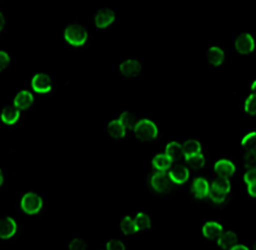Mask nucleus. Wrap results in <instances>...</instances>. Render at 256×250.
Masks as SVG:
<instances>
[{
    "label": "nucleus",
    "instance_id": "nucleus-1",
    "mask_svg": "<svg viewBox=\"0 0 256 250\" xmlns=\"http://www.w3.org/2000/svg\"><path fill=\"white\" fill-rule=\"evenodd\" d=\"M133 133L135 137L142 142H152L158 137L160 129L154 120L149 118L140 119L138 124L135 125Z\"/></svg>",
    "mask_w": 256,
    "mask_h": 250
},
{
    "label": "nucleus",
    "instance_id": "nucleus-2",
    "mask_svg": "<svg viewBox=\"0 0 256 250\" xmlns=\"http://www.w3.org/2000/svg\"><path fill=\"white\" fill-rule=\"evenodd\" d=\"M64 39L70 46L81 48L88 40V32L86 28L80 23H70L64 30Z\"/></svg>",
    "mask_w": 256,
    "mask_h": 250
},
{
    "label": "nucleus",
    "instance_id": "nucleus-3",
    "mask_svg": "<svg viewBox=\"0 0 256 250\" xmlns=\"http://www.w3.org/2000/svg\"><path fill=\"white\" fill-rule=\"evenodd\" d=\"M255 39L249 32H242L234 39V49L240 55H251L255 51Z\"/></svg>",
    "mask_w": 256,
    "mask_h": 250
},
{
    "label": "nucleus",
    "instance_id": "nucleus-4",
    "mask_svg": "<svg viewBox=\"0 0 256 250\" xmlns=\"http://www.w3.org/2000/svg\"><path fill=\"white\" fill-rule=\"evenodd\" d=\"M42 208V200L34 192L26 193L20 200V209L24 214L36 215Z\"/></svg>",
    "mask_w": 256,
    "mask_h": 250
},
{
    "label": "nucleus",
    "instance_id": "nucleus-5",
    "mask_svg": "<svg viewBox=\"0 0 256 250\" xmlns=\"http://www.w3.org/2000/svg\"><path fill=\"white\" fill-rule=\"evenodd\" d=\"M149 185L153 192L158 194H165L172 188V183L167 172H154L150 177Z\"/></svg>",
    "mask_w": 256,
    "mask_h": 250
},
{
    "label": "nucleus",
    "instance_id": "nucleus-6",
    "mask_svg": "<svg viewBox=\"0 0 256 250\" xmlns=\"http://www.w3.org/2000/svg\"><path fill=\"white\" fill-rule=\"evenodd\" d=\"M210 182L204 176L194 177L190 183V193L194 200L203 201L208 197Z\"/></svg>",
    "mask_w": 256,
    "mask_h": 250
},
{
    "label": "nucleus",
    "instance_id": "nucleus-7",
    "mask_svg": "<svg viewBox=\"0 0 256 250\" xmlns=\"http://www.w3.org/2000/svg\"><path fill=\"white\" fill-rule=\"evenodd\" d=\"M168 176L172 180V185L176 186H184L190 180L192 171L186 165H178L174 166L168 172Z\"/></svg>",
    "mask_w": 256,
    "mask_h": 250
},
{
    "label": "nucleus",
    "instance_id": "nucleus-8",
    "mask_svg": "<svg viewBox=\"0 0 256 250\" xmlns=\"http://www.w3.org/2000/svg\"><path fill=\"white\" fill-rule=\"evenodd\" d=\"M31 88L38 94H47L52 90L54 82L50 75L44 72L34 74L31 79Z\"/></svg>",
    "mask_w": 256,
    "mask_h": 250
},
{
    "label": "nucleus",
    "instance_id": "nucleus-9",
    "mask_svg": "<svg viewBox=\"0 0 256 250\" xmlns=\"http://www.w3.org/2000/svg\"><path fill=\"white\" fill-rule=\"evenodd\" d=\"M212 170L217 177L231 179L235 176L237 168L233 160L228 158H219L212 165Z\"/></svg>",
    "mask_w": 256,
    "mask_h": 250
},
{
    "label": "nucleus",
    "instance_id": "nucleus-10",
    "mask_svg": "<svg viewBox=\"0 0 256 250\" xmlns=\"http://www.w3.org/2000/svg\"><path fill=\"white\" fill-rule=\"evenodd\" d=\"M116 20V13L110 7H104L96 13L94 22L98 29H108Z\"/></svg>",
    "mask_w": 256,
    "mask_h": 250
},
{
    "label": "nucleus",
    "instance_id": "nucleus-11",
    "mask_svg": "<svg viewBox=\"0 0 256 250\" xmlns=\"http://www.w3.org/2000/svg\"><path fill=\"white\" fill-rule=\"evenodd\" d=\"M224 231V226L217 221H208L203 224L201 228V234L203 238L210 241H217V239L222 235Z\"/></svg>",
    "mask_w": 256,
    "mask_h": 250
},
{
    "label": "nucleus",
    "instance_id": "nucleus-12",
    "mask_svg": "<svg viewBox=\"0 0 256 250\" xmlns=\"http://www.w3.org/2000/svg\"><path fill=\"white\" fill-rule=\"evenodd\" d=\"M17 232V223L16 221L8 217L0 219V239L10 240L12 239Z\"/></svg>",
    "mask_w": 256,
    "mask_h": 250
},
{
    "label": "nucleus",
    "instance_id": "nucleus-13",
    "mask_svg": "<svg viewBox=\"0 0 256 250\" xmlns=\"http://www.w3.org/2000/svg\"><path fill=\"white\" fill-rule=\"evenodd\" d=\"M142 63L138 59L135 58H128L122 62L119 65V71L124 76L132 77L138 75L142 72Z\"/></svg>",
    "mask_w": 256,
    "mask_h": 250
},
{
    "label": "nucleus",
    "instance_id": "nucleus-14",
    "mask_svg": "<svg viewBox=\"0 0 256 250\" xmlns=\"http://www.w3.org/2000/svg\"><path fill=\"white\" fill-rule=\"evenodd\" d=\"M174 159L166 153H158L151 161V167L156 172H167L174 167Z\"/></svg>",
    "mask_w": 256,
    "mask_h": 250
},
{
    "label": "nucleus",
    "instance_id": "nucleus-15",
    "mask_svg": "<svg viewBox=\"0 0 256 250\" xmlns=\"http://www.w3.org/2000/svg\"><path fill=\"white\" fill-rule=\"evenodd\" d=\"M226 51L220 48L219 46H210V49L208 50V55H206V59L208 63L210 64V66L218 68L220 66H222L224 64L226 61Z\"/></svg>",
    "mask_w": 256,
    "mask_h": 250
},
{
    "label": "nucleus",
    "instance_id": "nucleus-16",
    "mask_svg": "<svg viewBox=\"0 0 256 250\" xmlns=\"http://www.w3.org/2000/svg\"><path fill=\"white\" fill-rule=\"evenodd\" d=\"M33 102V94L29 90H22L14 98V106L20 110H27L32 106Z\"/></svg>",
    "mask_w": 256,
    "mask_h": 250
},
{
    "label": "nucleus",
    "instance_id": "nucleus-17",
    "mask_svg": "<svg viewBox=\"0 0 256 250\" xmlns=\"http://www.w3.org/2000/svg\"><path fill=\"white\" fill-rule=\"evenodd\" d=\"M2 121L6 125H15L20 119V110L17 109L15 106H6L2 110Z\"/></svg>",
    "mask_w": 256,
    "mask_h": 250
},
{
    "label": "nucleus",
    "instance_id": "nucleus-18",
    "mask_svg": "<svg viewBox=\"0 0 256 250\" xmlns=\"http://www.w3.org/2000/svg\"><path fill=\"white\" fill-rule=\"evenodd\" d=\"M217 245L221 248V249H226L228 250L231 247H233L234 245H236L238 243V237L237 234L234 230H226L224 231L222 235H221L217 241H216Z\"/></svg>",
    "mask_w": 256,
    "mask_h": 250
},
{
    "label": "nucleus",
    "instance_id": "nucleus-19",
    "mask_svg": "<svg viewBox=\"0 0 256 250\" xmlns=\"http://www.w3.org/2000/svg\"><path fill=\"white\" fill-rule=\"evenodd\" d=\"M183 158L184 160L190 158L194 155L202 153V143L198 139H187L182 143Z\"/></svg>",
    "mask_w": 256,
    "mask_h": 250
},
{
    "label": "nucleus",
    "instance_id": "nucleus-20",
    "mask_svg": "<svg viewBox=\"0 0 256 250\" xmlns=\"http://www.w3.org/2000/svg\"><path fill=\"white\" fill-rule=\"evenodd\" d=\"M106 131L110 137H112L115 140L122 139L126 134V129L119 119H115L112 120V121H110Z\"/></svg>",
    "mask_w": 256,
    "mask_h": 250
},
{
    "label": "nucleus",
    "instance_id": "nucleus-21",
    "mask_svg": "<svg viewBox=\"0 0 256 250\" xmlns=\"http://www.w3.org/2000/svg\"><path fill=\"white\" fill-rule=\"evenodd\" d=\"M186 166L194 171H200L206 166V157L202 153L185 159Z\"/></svg>",
    "mask_w": 256,
    "mask_h": 250
},
{
    "label": "nucleus",
    "instance_id": "nucleus-22",
    "mask_svg": "<svg viewBox=\"0 0 256 250\" xmlns=\"http://www.w3.org/2000/svg\"><path fill=\"white\" fill-rule=\"evenodd\" d=\"M228 194L222 192L221 190H219L216 187L210 185V193H208V198L212 204H214L216 206L224 205L228 200Z\"/></svg>",
    "mask_w": 256,
    "mask_h": 250
},
{
    "label": "nucleus",
    "instance_id": "nucleus-23",
    "mask_svg": "<svg viewBox=\"0 0 256 250\" xmlns=\"http://www.w3.org/2000/svg\"><path fill=\"white\" fill-rule=\"evenodd\" d=\"M134 221H135L136 228H138V232L147 231L152 226V221H151L150 217L144 212H138V214H136Z\"/></svg>",
    "mask_w": 256,
    "mask_h": 250
},
{
    "label": "nucleus",
    "instance_id": "nucleus-24",
    "mask_svg": "<svg viewBox=\"0 0 256 250\" xmlns=\"http://www.w3.org/2000/svg\"><path fill=\"white\" fill-rule=\"evenodd\" d=\"M165 153L169 155L174 160L178 159V157H183V148H182V143L178 141L172 140L169 141L166 146H165Z\"/></svg>",
    "mask_w": 256,
    "mask_h": 250
},
{
    "label": "nucleus",
    "instance_id": "nucleus-25",
    "mask_svg": "<svg viewBox=\"0 0 256 250\" xmlns=\"http://www.w3.org/2000/svg\"><path fill=\"white\" fill-rule=\"evenodd\" d=\"M244 111L250 118H256V93L251 92L244 101Z\"/></svg>",
    "mask_w": 256,
    "mask_h": 250
},
{
    "label": "nucleus",
    "instance_id": "nucleus-26",
    "mask_svg": "<svg viewBox=\"0 0 256 250\" xmlns=\"http://www.w3.org/2000/svg\"><path fill=\"white\" fill-rule=\"evenodd\" d=\"M120 230L126 236H133L138 234V228H136V224L133 218L131 217H124L120 223Z\"/></svg>",
    "mask_w": 256,
    "mask_h": 250
},
{
    "label": "nucleus",
    "instance_id": "nucleus-27",
    "mask_svg": "<svg viewBox=\"0 0 256 250\" xmlns=\"http://www.w3.org/2000/svg\"><path fill=\"white\" fill-rule=\"evenodd\" d=\"M118 119L120 120L126 131L128 129H129V131H133L135 125L138 122V117H136L134 114L130 113V111H124V113L119 116Z\"/></svg>",
    "mask_w": 256,
    "mask_h": 250
},
{
    "label": "nucleus",
    "instance_id": "nucleus-28",
    "mask_svg": "<svg viewBox=\"0 0 256 250\" xmlns=\"http://www.w3.org/2000/svg\"><path fill=\"white\" fill-rule=\"evenodd\" d=\"M210 185L216 187L217 189L221 190V191L230 194L232 191V183H231V179L228 178H222V177H215L214 179L210 182Z\"/></svg>",
    "mask_w": 256,
    "mask_h": 250
},
{
    "label": "nucleus",
    "instance_id": "nucleus-29",
    "mask_svg": "<svg viewBox=\"0 0 256 250\" xmlns=\"http://www.w3.org/2000/svg\"><path fill=\"white\" fill-rule=\"evenodd\" d=\"M242 161L246 169H256V146L249 150H244Z\"/></svg>",
    "mask_w": 256,
    "mask_h": 250
},
{
    "label": "nucleus",
    "instance_id": "nucleus-30",
    "mask_svg": "<svg viewBox=\"0 0 256 250\" xmlns=\"http://www.w3.org/2000/svg\"><path fill=\"white\" fill-rule=\"evenodd\" d=\"M240 145L244 150H249L256 146V131L246 133L240 140Z\"/></svg>",
    "mask_w": 256,
    "mask_h": 250
},
{
    "label": "nucleus",
    "instance_id": "nucleus-31",
    "mask_svg": "<svg viewBox=\"0 0 256 250\" xmlns=\"http://www.w3.org/2000/svg\"><path fill=\"white\" fill-rule=\"evenodd\" d=\"M242 178L246 186L256 183V169H246L244 171Z\"/></svg>",
    "mask_w": 256,
    "mask_h": 250
},
{
    "label": "nucleus",
    "instance_id": "nucleus-32",
    "mask_svg": "<svg viewBox=\"0 0 256 250\" xmlns=\"http://www.w3.org/2000/svg\"><path fill=\"white\" fill-rule=\"evenodd\" d=\"M11 64V56L4 50H0V72L4 71Z\"/></svg>",
    "mask_w": 256,
    "mask_h": 250
},
{
    "label": "nucleus",
    "instance_id": "nucleus-33",
    "mask_svg": "<svg viewBox=\"0 0 256 250\" xmlns=\"http://www.w3.org/2000/svg\"><path fill=\"white\" fill-rule=\"evenodd\" d=\"M106 250H126V246L119 239H112L106 244Z\"/></svg>",
    "mask_w": 256,
    "mask_h": 250
},
{
    "label": "nucleus",
    "instance_id": "nucleus-34",
    "mask_svg": "<svg viewBox=\"0 0 256 250\" xmlns=\"http://www.w3.org/2000/svg\"><path fill=\"white\" fill-rule=\"evenodd\" d=\"M70 250H88L86 243L84 242L82 239H74L72 240L70 246H68Z\"/></svg>",
    "mask_w": 256,
    "mask_h": 250
},
{
    "label": "nucleus",
    "instance_id": "nucleus-35",
    "mask_svg": "<svg viewBox=\"0 0 256 250\" xmlns=\"http://www.w3.org/2000/svg\"><path fill=\"white\" fill-rule=\"evenodd\" d=\"M246 193L249 194V196L251 198L256 200V183H253V184H250L246 186Z\"/></svg>",
    "mask_w": 256,
    "mask_h": 250
},
{
    "label": "nucleus",
    "instance_id": "nucleus-36",
    "mask_svg": "<svg viewBox=\"0 0 256 250\" xmlns=\"http://www.w3.org/2000/svg\"><path fill=\"white\" fill-rule=\"evenodd\" d=\"M228 250H251V249L246 245H244V244L237 243L236 245H234L233 247H231Z\"/></svg>",
    "mask_w": 256,
    "mask_h": 250
},
{
    "label": "nucleus",
    "instance_id": "nucleus-37",
    "mask_svg": "<svg viewBox=\"0 0 256 250\" xmlns=\"http://www.w3.org/2000/svg\"><path fill=\"white\" fill-rule=\"evenodd\" d=\"M4 24H6V17L4 15V13L0 11V32L4 30Z\"/></svg>",
    "mask_w": 256,
    "mask_h": 250
},
{
    "label": "nucleus",
    "instance_id": "nucleus-38",
    "mask_svg": "<svg viewBox=\"0 0 256 250\" xmlns=\"http://www.w3.org/2000/svg\"><path fill=\"white\" fill-rule=\"evenodd\" d=\"M250 89H251V92L256 93V79L252 82V84H251V86H250Z\"/></svg>",
    "mask_w": 256,
    "mask_h": 250
},
{
    "label": "nucleus",
    "instance_id": "nucleus-39",
    "mask_svg": "<svg viewBox=\"0 0 256 250\" xmlns=\"http://www.w3.org/2000/svg\"><path fill=\"white\" fill-rule=\"evenodd\" d=\"M4 183V172L0 170V187H2Z\"/></svg>",
    "mask_w": 256,
    "mask_h": 250
},
{
    "label": "nucleus",
    "instance_id": "nucleus-40",
    "mask_svg": "<svg viewBox=\"0 0 256 250\" xmlns=\"http://www.w3.org/2000/svg\"><path fill=\"white\" fill-rule=\"evenodd\" d=\"M252 250H256V241H255V243L253 244V249Z\"/></svg>",
    "mask_w": 256,
    "mask_h": 250
}]
</instances>
